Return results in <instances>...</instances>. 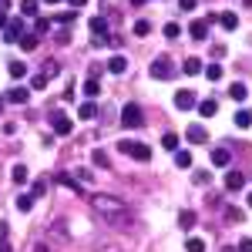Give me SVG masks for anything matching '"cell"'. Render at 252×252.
Returning <instances> with one entry per match:
<instances>
[{"instance_id":"cell-1","label":"cell","mask_w":252,"mask_h":252,"mask_svg":"<svg viewBox=\"0 0 252 252\" xmlns=\"http://www.w3.org/2000/svg\"><path fill=\"white\" fill-rule=\"evenodd\" d=\"M91 209L101 222H108V225H115V229H125V225H131V209H128V202L125 198H118V195H91Z\"/></svg>"},{"instance_id":"cell-2","label":"cell","mask_w":252,"mask_h":252,"mask_svg":"<svg viewBox=\"0 0 252 252\" xmlns=\"http://www.w3.org/2000/svg\"><path fill=\"white\" fill-rule=\"evenodd\" d=\"M118 152L131 155L135 161H148V158H152V148H148L145 141H131V138H121V141H118Z\"/></svg>"},{"instance_id":"cell-3","label":"cell","mask_w":252,"mask_h":252,"mask_svg":"<svg viewBox=\"0 0 252 252\" xmlns=\"http://www.w3.org/2000/svg\"><path fill=\"white\" fill-rule=\"evenodd\" d=\"M121 125H125V128H141V125H145V115H141V108H138L135 101H128V104L121 108Z\"/></svg>"},{"instance_id":"cell-4","label":"cell","mask_w":252,"mask_h":252,"mask_svg":"<svg viewBox=\"0 0 252 252\" xmlns=\"http://www.w3.org/2000/svg\"><path fill=\"white\" fill-rule=\"evenodd\" d=\"M148 71H152V78L168 81V78H172V58H168V54H158V58L152 61V67H148Z\"/></svg>"},{"instance_id":"cell-5","label":"cell","mask_w":252,"mask_h":252,"mask_svg":"<svg viewBox=\"0 0 252 252\" xmlns=\"http://www.w3.org/2000/svg\"><path fill=\"white\" fill-rule=\"evenodd\" d=\"M3 101H10V104H27V101H31V88L17 84V88H10V91L3 94Z\"/></svg>"},{"instance_id":"cell-6","label":"cell","mask_w":252,"mask_h":252,"mask_svg":"<svg viewBox=\"0 0 252 252\" xmlns=\"http://www.w3.org/2000/svg\"><path fill=\"white\" fill-rule=\"evenodd\" d=\"M51 121H54V131H58V135H71V128H74L71 118L64 115V111H51Z\"/></svg>"},{"instance_id":"cell-7","label":"cell","mask_w":252,"mask_h":252,"mask_svg":"<svg viewBox=\"0 0 252 252\" xmlns=\"http://www.w3.org/2000/svg\"><path fill=\"white\" fill-rule=\"evenodd\" d=\"M175 108H178V111L198 108V101H195V91H178V94H175Z\"/></svg>"},{"instance_id":"cell-8","label":"cell","mask_w":252,"mask_h":252,"mask_svg":"<svg viewBox=\"0 0 252 252\" xmlns=\"http://www.w3.org/2000/svg\"><path fill=\"white\" fill-rule=\"evenodd\" d=\"M185 135H189L192 145H205V141H209V131H205L202 125H189V131H185Z\"/></svg>"},{"instance_id":"cell-9","label":"cell","mask_w":252,"mask_h":252,"mask_svg":"<svg viewBox=\"0 0 252 252\" xmlns=\"http://www.w3.org/2000/svg\"><path fill=\"white\" fill-rule=\"evenodd\" d=\"M242 185H246V175L242 172H229L225 175V192H239Z\"/></svg>"},{"instance_id":"cell-10","label":"cell","mask_w":252,"mask_h":252,"mask_svg":"<svg viewBox=\"0 0 252 252\" xmlns=\"http://www.w3.org/2000/svg\"><path fill=\"white\" fill-rule=\"evenodd\" d=\"M189 34H192V40H205L209 37V24H205V20H192Z\"/></svg>"},{"instance_id":"cell-11","label":"cell","mask_w":252,"mask_h":252,"mask_svg":"<svg viewBox=\"0 0 252 252\" xmlns=\"http://www.w3.org/2000/svg\"><path fill=\"white\" fill-rule=\"evenodd\" d=\"M229 161H232V152H229V148H215V152H212V165L229 168Z\"/></svg>"},{"instance_id":"cell-12","label":"cell","mask_w":252,"mask_h":252,"mask_svg":"<svg viewBox=\"0 0 252 252\" xmlns=\"http://www.w3.org/2000/svg\"><path fill=\"white\" fill-rule=\"evenodd\" d=\"M24 37V20H14V24H7V31H3V40H20Z\"/></svg>"},{"instance_id":"cell-13","label":"cell","mask_w":252,"mask_h":252,"mask_svg":"<svg viewBox=\"0 0 252 252\" xmlns=\"http://www.w3.org/2000/svg\"><path fill=\"white\" fill-rule=\"evenodd\" d=\"M108 71H111V74H125V71H128V58L115 54V58L108 61Z\"/></svg>"},{"instance_id":"cell-14","label":"cell","mask_w":252,"mask_h":252,"mask_svg":"<svg viewBox=\"0 0 252 252\" xmlns=\"http://www.w3.org/2000/svg\"><path fill=\"white\" fill-rule=\"evenodd\" d=\"M94 115H97V104H94V101H84V104L78 108V118H81V121H91Z\"/></svg>"},{"instance_id":"cell-15","label":"cell","mask_w":252,"mask_h":252,"mask_svg":"<svg viewBox=\"0 0 252 252\" xmlns=\"http://www.w3.org/2000/svg\"><path fill=\"white\" fill-rule=\"evenodd\" d=\"M219 24H222L225 31H235V27H239V17H235L232 10H225V14H219Z\"/></svg>"},{"instance_id":"cell-16","label":"cell","mask_w":252,"mask_h":252,"mask_svg":"<svg viewBox=\"0 0 252 252\" xmlns=\"http://www.w3.org/2000/svg\"><path fill=\"white\" fill-rule=\"evenodd\" d=\"M185 252H205V239L189 235V239H185Z\"/></svg>"},{"instance_id":"cell-17","label":"cell","mask_w":252,"mask_h":252,"mask_svg":"<svg viewBox=\"0 0 252 252\" xmlns=\"http://www.w3.org/2000/svg\"><path fill=\"white\" fill-rule=\"evenodd\" d=\"M175 165H178V168H192V152L178 148V152H175Z\"/></svg>"},{"instance_id":"cell-18","label":"cell","mask_w":252,"mask_h":252,"mask_svg":"<svg viewBox=\"0 0 252 252\" xmlns=\"http://www.w3.org/2000/svg\"><path fill=\"white\" fill-rule=\"evenodd\" d=\"M215 111H219V104H215L212 97H209V101H198V115L202 118H212Z\"/></svg>"},{"instance_id":"cell-19","label":"cell","mask_w":252,"mask_h":252,"mask_svg":"<svg viewBox=\"0 0 252 252\" xmlns=\"http://www.w3.org/2000/svg\"><path fill=\"white\" fill-rule=\"evenodd\" d=\"M37 0H20V14H24V17H37Z\"/></svg>"},{"instance_id":"cell-20","label":"cell","mask_w":252,"mask_h":252,"mask_svg":"<svg viewBox=\"0 0 252 252\" xmlns=\"http://www.w3.org/2000/svg\"><path fill=\"white\" fill-rule=\"evenodd\" d=\"M91 161H94L97 168H111V158L104 155V152H101V148H94V152H91Z\"/></svg>"},{"instance_id":"cell-21","label":"cell","mask_w":252,"mask_h":252,"mask_svg":"<svg viewBox=\"0 0 252 252\" xmlns=\"http://www.w3.org/2000/svg\"><path fill=\"white\" fill-rule=\"evenodd\" d=\"M24 74H27V64H24V61H10V78L20 81Z\"/></svg>"},{"instance_id":"cell-22","label":"cell","mask_w":252,"mask_h":252,"mask_svg":"<svg viewBox=\"0 0 252 252\" xmlns=\"http://www.w3.org/2000/svg\"><path fill=\"white\" fill-rule=\"evenodd\" d=\"M178 225H182V229H192V225H195V212H192V209H182V215H178Z\"/></svg>"},{"instance_id":"cell-23","label":"cell","mask_w":252,"mask_h":252,"mask_svg":"<svg viewBox=\"0 0 252 252\" xmlns=\"http://www.w3.org/2000/svg\"><path fill=\"white\" fill-rule=\"evenodd\" d=\"M229 94H232V101H246L249 91H246V84H242V81H235L232 88H229Z\"/></svg>"},{"instance_id":"cell-24","label":"cell","mask_w":252,"mask_h":252,"mask_svg":"<svg viewBox=\"0 0 252 252\" xmlns=\"http://www.w3.org/2000/svg\"><path fill=\"white\" fill-rule=\"evenodd\" d=\"M161 148H168V152H178V135H175V131L161 135Z\"/></svg>"},{"instance_id":"cell-25","label":"cell","mask_w":252,"mask_h":252,"mask_svg":"<svg viewBox=\"0 0 252 252\" xmlns=\"http://www.w3.org/2000/svg\"><path fill=\"white\" fill-rule=\"evenodd\" d=\"M135 34L138 37H148V34H152V20H145V17L135 20Z\"/></svg>"},{"instance_id":"cell-26","label":"cell","mask_w":252,"mask_h":252,"mask_svg":"<svg viewBox=\"0 0 252 252\" xmlns=\"http://www.w3.org/2000/svg\"><path fill=\"white\" fill-rule=\"evenodd\" d=\"M31 205H34V195H31V192L17 195V209H20V212H31Z\"/></svg>"},{"instance_id":"cell-27","label":"cell","mask_w":252,"mask_h":252,"mask_svg":"<svg viewBox=\"0 0 252 252\" xmlns=\"http://www.w3.org/2000/svg\"><path fill=\"white\" fill-rule=\"evenodd\" d=\"M88 27H91V34H101V37L108 34V20H101V17H94L91 24H88Z\"/></svg>"},{"instance_id":"cell-28","label":"cell","mask_w":252,"mask_h":252,"mask_svg":"<svg viewBox=\"0 0 252 252\" xmlns=\"http://www.w3.org/2000/svg\"><path fill=\"white\" fill-rule=\"evenodd\" d=\"M182 67H185V74H198V71H202V61H198V58H185Z\"/></svg>"},{"instance_id":"cell-29","label":"cell","mask_w":252,"mask_h":252,"mask_svg":"<svg viewBox=\"0 0 252 252\" xmlns=\"http://www.w3.org/2000/svg\"><path fill=\"white\" fill-rule=\"evenodd\" d=\"M252 125V111H235V128H249Z\"/></svg>"},{"instance_id":"cell-30","label":"cell","mask_w":252,"mask_h":252,"mask_svg":"<svg viewBox=\"0 0 252 252\" xmlns=\"http://www.w3.org/2000/svg\"><path fill=\"white\" fill-rule=\"evenodd\" d=\"M20 47L24 51H37V34H24L20 37Z\"/></svg>"},{"instance_id":"cell-31","label":"cell","mask_w":252,"mask_h":252,"mask_svg":"<svg viewBox=\"0 0 252 252\" xmlns=\"http://www.w3.org/2000/svg\"><path fill=\"white\" fill-rule=\"evenodd\" d=\"M47 31H51V20H47V17L34 20V34H37V37H40V34H47Z\"/></svg>"},{"instance_id":"cell-32","label":"cell","mask_w":252,"mask_h":252,"mask_svg":"<svg viewBox=\"0 0 252 252\" xmlns=\"http://www.w3.org/2000/svg\"><path fill=\"white\" fill-rule=\"evenodd\" d=\"M51 235H54V242H67V235H64V222H54V229H51Z\"/></svg>"},{"instance_id":"cell-33","label":"cell","mask_w":252,"mask_h":252,"mask_svg":"<svg viewBox=\"0 0 252 252\" xmlns=\"http://www.w3.org/2000/svg\"><path fill=\"white\" fill-rule=\"evenodd\" d=\"M47 81H51V78H44V74H34V78H31V91H44V88H47Z\"/></svg>"},{"instance_id":"cell-34","label":"cell","mask_w":252,"mask_h":252,"mask_svg":"<svg viewBox=\"0 0 252 252\" xmlns=\"http://www.w3.org/2000/svg\"><path fill=\"white\" fill-rule=\"evenodd\" d=\"M14 182H17V185H24V182H27V165H14Z\"/></svg>"},{"instance_id":"cell-35","label":"cell","mask_w":252,"mask_h":252,"mask_svg":"<svg viewBox=\"0 0 252 252\" xmlns=\"http://www.w3.org/2000/svg\"><path fill=\"white\" fill-rule=\"evenodd\" d=\"M192 178L198 182V185H209V182H212V175L205 172V168H195V172H192Z\"/></svg>"},{"instance_id":"cell-36","label":"cell","mask_w":252,"mask_h":252,"mask_svg":"<svg viewBox=\"0 0 252 252\" xmlns=\"http://www.w3.org/2000/svg\"><path fill=\"white\" fill-rule=\"evenodd\" d=\"M40 74H44V78H54V74H58V61H44Z\"/></svg>"},{"instance_id":"cell-37","label":"cell","mask_w":252,"mask_h":252,"mask_svg":"<svg viewBox=\"0 0 252 252\" xmlns=\"http://www.w3.org/2000/svg\"><path fill=\"white\" fill-rule=\"evenodd\" d=\"M205 78L209 81H222V67H219V64H209V67H205Z\"/></svg>"},{"instance_id":"cell-38","label":"cell","mask_w":252,"mask_h":252,"mask_svg":"<svg viewBox=\"0 0 252 252\" xmlns=\"http://www.w3.org/2000/svg\"><path fill=\"white\" fill-rule=\"evenodd\" d=\"M178 34H182V27H178L175 20H172V24H165V37H168V40H175Z\"/></svg>"},{"instance_id":"cell-39","label":"cell","mask_w":252,"mask_h":252,"mask_svg":"<svg viewBox=\"0 0 252 252\" xmlns=\"http://www.w3.org/2000/svg\"><path fill=\"white\" fill-rule=\"evenodd\" d=\"M97 91H101V84H97L94 78H91L88 84H84V94H88V97H97Z\"/></svg>"},{"instance_id":"cell-40","label":"cell","mask_w":252,"mask_h":252,"mask_svg":"<svg viewBox=\"0 0 252 252\" xmlns=\"http://www.w3.org/2000/svg\"><path fill=\"white\" fill-rule=\"evenodd\" d=\"M58 24H74V20H78V14H74V10H67V14H58Z\"/></svg>"},{"instance_id":"cell-41","label":"cell","mask_w":252,"mask_h":252,"mask_svg":"<svg viewBox=\"0 0 252 252\" xmlns=\"http://www.w3.org/2000/svg\"><path fill=\"white\" fill-rule=\"evenodd\" d=\"M31 195H34V198H40V195H47V178H44V182H37V185L31 189Z\"/></svg>"},{"instance_id":"cell-42","label":"cell","mask_w":252,"mask_h":252,"mask_svg":"<svg viewBox=\"0 0 252 252\" xmlns=\"http://www.w3.org/2000/svg\"><path fill=\"white\" fill-rule=\"evenodd\" d=\"M74 178H78V182H91V172H88V168H74Z\"/></svg>"},{"instance_id":"cell-43","label":"cell","mask_w":252,"mask_h":252,"mask_svg":"<svg viewBox=\"0 0 252 252\" xmlns=\"http://www.w3.org/2000/svg\"><path fill=\"white\" fill-rule=\"evenodd\" d=\"M225 219H229V222H242V219H246V215L239 212V209H229V212H225Z\"/></svg>"},{"instance_id":"cell-44","label":"cell","mask_w":252,"mask_h":252,"mask_svg":"<svg viewBox=\"0 0 252 252\" xmlns=\"http://www.w3.org/2000/svg\"><path fill=\"white\" fill-rule=\"evenodd\" d=\"M195 3H198V0H178V7H182V10H195Z\"/></svg>"},{"instance_id":"cell-45","label":"cell","mask_w":252,"mask_h":252,"mask_svg":"<svg viewBox=\"0 0 252 252\" xmlns=\"http://www.w3.org/2000/svg\"><path fill=\"white\" fill-rule=\"evenodd\" d=\"M239 252H252V239H242L239 242Z\"/></svg>"},{"instance_id":"cell-46","label":"cell","mask_w":252,"mask_h":252,"mask_svg":"<svg viewBox=\"0 0 252 252\" xmlns=\"http://www.w3.org/2000/svg\"><path fill=\"white\" fill-rule=\"evenodd\" d=\"M0 252H14L10 249V239H0Z\"/></svg>"},{"instance_id":"cell-47","label":"cell","mask_w":252,"mask_h":252,"mask_svg":"<svg viewBox=\"0 0 252 252\" xmlns=\"http://www.w3.org/2000/svg\"><path fill=\"white\" fill-rule=\"evenodd\" d=\"M0 31H7V14L0 10Z\"/></svg>"},{"instance_id":"cell-48","label":"cell","mask_w":252,"mask_h":252,"mask_svg":"<svg viewBox=\"0 0 252 252\" xmlns=\"http://www.w3.org/2000/svg\"><path fill=\"white\" fill-rule=\"evenodd\" d=\"M67 3H71V7H84L88 0H67Z\"/></svg>"},{"instance_id":"cell-49","label":"cell","mask_w":252,"mask_h":252,"mask_svg":"<svg viewBox=\"0 0 252 252\" xmlns=\"http://www.w3.org/2000/svg\"><path fill=\"white\" fill-rule=\"evenodd\" d=\"M34 252H47V246H44V242H37V246H34Z\"/></svg>"},{"instance_id":"cell-50","label":"cell","mask_w":252,"mask_h":252,"mask_svg":"<svg viewBox=\"0 0 252 252\" xmlns=\"http://www.w3.org/2000/svg\"><path fill=\"white\" fill-rule=\"evenodd\" d=\"M128 3H135V7H141V3H148V0H128Z\"/></svg>"},{"instance_id":"cell-51","label":"cell","mask_w":252,"mask_h":252,"mask_svg":"<svg viewBox=\"0 0 252 252\" xmlns=\"http://www.w3.org/2000/svg\"><path fill=\"white\" fill-rule=\"evenodd\" d=\"M7 3H10V0H0V7H7Z\"/></svg>"},{"instance_id":"cell-52","label":"cell","mask_w":252,"mask_h":252,"mask_svg":"<svg viewBox=\"0 0 252 252\" xmlns=\"http://www.w3.org/2000/svg\"><path fill=\"white\" fill-rule=\"evenodd\" d=\"M249 209H252V192H249Z\"/></svg>"},{"instance_id":"cell-53","label":"cell","mask_w":252,"mask_h":252,"mask_svg":"<svg viewBox=\"0 0 252 252\" xmlns=\"http://www.w3.org/2000/svg\"><path fill=\"white\" fill-rule=\"evenodd\" d=\"M47 3H61V0H47Z\"/></svg>"},{"instance_id":"cell-54","label":"cell","mask_w":252,"mask_h":252,"mask_svg":"<svg viewBox=\"0 0 252 252\" xmlns=\"http://www.w3.org/2000/svg\"><path fill=\"white\" fill-rule=\"evenodd\" d=\"M0 111H3V101H0Z\"/></svg>"}]
</instances>
